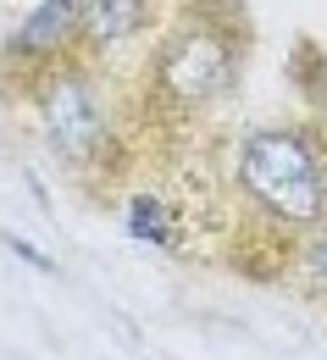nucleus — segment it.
I'll use <instances>...</instances> for the list:
<instances>
[{
    "label": "nucleus",
    "instance_id": "nucleus-1",
    "mask_svg": "<svg viewBox=\"0 0 327 360\" xmlns=\"http://www.w3.org/2000/svg\"><path fill=\"white\" fill-rule=\"evenodd\" d=\"M238 178L244 188L294 227H311L327 217V183H322V155L311 150L305 134L288 128H267L250 134L238 150Z\"/></svg>",
    "mask_w": 327,
    "mask_h": 360
},
{
    "label": "nucleus",
    "instance_id": "nucleus-2",
    "mask_svg": "<svg viewBox=\"0 0 327 360\" xmlns=\"http://www.w3.org/2000/svg\"><path fill=\"white\" fill-rule=\"evenodd\" d=\"M45 134L61 161H89L100 150L105 117H100V100L89 94L84 78H56L45 89Z\"/></svg>",
    "mask_w": 327,
    "mask_h": 360
},
{
    "label": "nucleus",
    "instance_id": "nucleus-3",
    "mask_svg": "<svg viewBox=\"0 0 327 360\" xmlns=\"http://www.w3.org/2000/svg\"><path fill=\"white\" fill-rule=\"evenodd\" d=\"M228 72H233V56L205 28H188L184 39L161 56V89L172 94V100H184V105L211 100V94L228 84Z\"/></svg>",
    "mask_w": 327,
    "mask_h": 360
},
{
    "label": "nucleus",
    "instance_id": "nucleus-4",
    "mask_svg": "<svg viewBox=\"0 0 327 360\" xmlns=\"http://www.w3.org/2000/svg\"><path fill=\"white\" fill-rule=\"evenodd\" d=\"M72 28H84L78 0H45V6H34V11L17 22L11 50H56V45H67Z\"/></svg>",
    "mask_w": 327,
    "mask_h": 360
},
{
    "label": "nucleus",
    "instance_id": "nucleus-5",
    "mask_svg": "<svg viewBox=\"0 0 327 360\" xmlns=\"http://www.w3.org/2000/svg\"><path fill=\"white\" fill-rule=\"evenodd\" d=\"M78 11H84V28L94 39H122L128 28L144 22V6H134V0H94V6H78Z\"/></svg>",
    "mask_w": 327,
    "mask_h": 360
},
{
    "label": "nucleus",
    "instance_id": "nucleus-6",
    "mask_svg": "<svg viewBox=\"0 0 327 360\" xmlns=\"http://www.w3.org/2000/svg\"><path fill=\"white\" fill-rule=\"evenodd\" d=\"M128 233L144 238V244H161V238H167V211H161L155 194H139V200L128 205Z\"/></svg>",
    "mask_w": 327,
    "mask_h": 360
},
{
    "label": "nucleus",
    "instance_id": "nucleus-7",
    "mask_svg": "<svg viewBox=\"0 0 327 360\" xmlns=\"http://www.w3.org/2000/svg\"><path fill=\"white\" fill-rule=\"evenodd\" d=\"M6 250H11V255H23L28 266H39V271H56V261H50L45 250H39V244H28L23 233H6Z\"/></svg>",
    "mask_w": 327,
    "mask_h": 360
},
{
    "label": "nucleus",
    "instance_id": "nucleus-8",
    "mask_svg": "<svg viewBox=\"0 0 327 360\" xmlns=\"http://www.w3.org/2000/svg\"><path fill=\"white\" fill-rule=\"evenodd\" d=\"M305 271H311V277L327 288V238H316V244L305 250Z\"/></svg>",
    "mask_w": 327,
    "mask_h": 360
}]
</instances>
